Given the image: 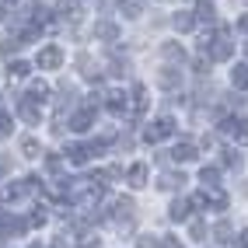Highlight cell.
Returning a JSON list of instances; mask_svg holds the SVG:
<instances>
[{
    "label": "cell",
    "instance_id": "obj_1",
    "mask_svg": "<svg viewBox=\"0 0 248 248\" xmlns=\"http://www.w3.org/2000/svg\"><path fill=\"white\" fill-rule=\"evenodd\" d=\"M171 133H175V119H171V115H161L154 126H147V129H143V140H147V143H157V140L171 137Z\"/></svg>",
    "mask_w": 248,
    "mask_h": 248
},
{
    "label": "cell",
    "instance_id": "obj_2",
    "mask_svg": "<svg viewBox=\"0 0 248 248\" xmlns=\"http://www.w3.org/2000/svg\"><path fill=\"white\" fill-rule=\"evenodd\" d=\"M60 63H63V49L60 46H46L42 53H39V67L42 70H56Z\"/></svg>",
    "mask_w": 248,
    "mask_h": 248
},
{
    "label": "cell",
    "instance_id": "obj_3",
    "mask_svg": "<svg viewBox=\"0 0 248 248\" xmlns=\"http://www.w3.org/2000/svg\"><path fill=\"white\" fill-rule=\"evenodd\" d=\"M220 129H224V133H231L238 143H248V123H245V119H224Z\"/></svg>",
    "mask_w": 248,
    "mask_h": 248
},
{
    "label": "cell",
    "instance_id": "obj_4",
    "mask_svg": "<svg viewBox=\"0 0 248 248\" xmlns=\"http://www.w3.org/2000/svg\"><path fill=\"white\" fill-rule=\"evenodd\" d=\"M91 154H98V147H88V143H74V147H70V161H74V164H88Z\"/></svg>",
    "mask_w": 248,
    "mask_h": 248
},
{
    "label": "cell",
    "instance_id": "obj_5",
    "mask_svg": "<svg viewBox=\"0 0 248 248\" xmlns=\"http://www.w3.org/2000/svg\"><path fill=\"white\" fill-rule=\"evenodd\" d=\"M126 182L133 189H140V186H147V164H133V168L126 171Z\"/></svg>",
    "mask_w": 248,
    "mask_h": 248
},
{
    "label": "cell",
    "instance_id": "obj_6",
    "mask_svg": "<svg viewBox=\"0 0 248 248\" xmlns=\"http://www.w3.org/2000/svg\"><path fill=\"white\" fill-rule=\"evenodd\" d=\"M105 105H108V112H112V115H123L129 102H126V94H123V91H112V94H108V102H105Z\"/></svg>",
    "mask_w": 248,
    "mask_h": 248
},
{
    "label": "cell",
    "instance_id": "obj_7",
    "mask_svg": "<svg viewBox=\"0 0 248 248\" xmlns=\"http://www.w3.org/2000/svg\"><path fill=\"white\" fill-rule=\"evenodd\" d=\"M49 98V84H42V80H35V84L28 88V102H35V105H42Z\"/></svg>",
    "mask_w": 248,
    "mask_h": 248
},
{
    "label": "cell",
    "instance_id": "obj_8",
    "mask_svg": "<svg viewBox=\"0 0 248 248\" xmlns=\"http://www.w3.org/2000/svg\"><path fill=\"white\" fill-rule=\"evenodd\" d=\"M91 119H94V115H91L88 108H84V112H77L74 119H70V129H74V133H84V129L91 126Z\"/></svg>",
    "mask_w": 248,
    "mask_h": 248
},
{
    "label": "cell",
    "instance_id": "obj_9",
    "mask_svg": "<svg viewBox=\"0 0 248 248\" xmlns=\"http://www.w3.org/2000/svg\"><path fill=\"white\" fill-rule=\"evenodd\" d=\"M28 63L25 60H14V63H7V77H14V80H21V77H28Z\"/></svg>",
    "mask_w": 248,
    "mask_h": 248
},
{
    "label": "cell",
    "instance_id": "obj_10",
    "mask_svg": "<svg viewBox=\"0 0 248 248\" xmlns=\"http://www.w3.org/2000/svg\"><path fill=\"white\" fill-rule=\"evenodd\" d=\"M231 84H234V88H248V67H245V63H238V67L231 70Z\"/></svg>",
    "mask_w": 248,
    "mask_h": 248
},
{
    "label": "cell",
    "instance_id": "obj_11",
    "mask_svg": "<svg viewBox=\"0 0 248 248\" xmlns=\"http://www.w3.org/2000/svg\"><path fill=\"white\" fill-rule=\"evenodd\" d=\"M213 14H217V7H213L210 0H196V18H203V21H213Z\"/></svg>",
    "mask_w": 248,
    "mask_h": 248
},
{
    "label": "cell",
    "instance_id": "obj_12",
    "mask_svg": "<svg viewBox=\"0 0 248 248\" xmlns=\"http://www.w3.org/2000/svg\"><path fill=\"white\" fill-rule=\"evenodd\" d=\"M94 35H98V39H115V35H119V28H115L112 21H98V25H94Z\"/></svg>",
    "mask_w": 248,
    "mask_h": 248
},
{
    "label": "cell",
    "instance_id": "obj_13",
    "mask_svg": "<svg viewBox=\"0 0 248 248\" xmlns=\"http://www.w3.org/2000/svg\"><path fill=\"white\" fill-rule=\"evenodd\" d=\"M171 157H175V161H192V157H196V147H192V143H178L175 151H171Z\"/></svg>",
    "mask_w": 248,
    "mask_h": 248
},
{
    "label": "cell",
    "instance_id": "obj_14",
    "mask_svg": "<svg viewBox=\"0 0 248 248\" xmlns=\"http://www.w3.org/2000/svg\"><path fill=\"white\" fill-rule=\"evenodd\" d=\"M21 119H25V123H39V108H35V102H28V98L21 102Z\"/></svg>",
    "mask_w": 248,
    "mask_h": 248
},
{
    "label": "cell",
    "instance_id": "obj_15",
    "mask_svg": "<svg viewBox=\"0 0 248 248\" xmlns=\"http://www.w3.org/2000/svg\"><path fill=\"white\" fill-rule=\"evenodd\" d=\"M189 206H192V203L175 200V203H171V220H186V217H189Z\"/></svg>",
    "mask_w": 248,
    "mask_h": 248
},
{
    "label": "cell",
    "instance_id": "obj_16",
    "mask_svg": "<svg viewBox=\"0 0 248 248\" xmlns=\"http://www.w3.org/2000/svg\"><path fill=\"white\" fill-rule=\"evenodd\" d=\"M143 108H147V88H140V84H137V88H133V112L140 115Z\"/></svg>",
    "mask_w": 248,
    "mask_h": 248
},
{
    "label": "cell",
    "instance_id": "obj_17",
    "mask_svg": "<svg viewBox=\"0 0 248 248\" xmlns=\"http://www.w3.org/2000/svg\"><path fill=\"white\" fill-rule=\"evenodd\" d=\"M213 234H217V241H220V245H227V241H234V238H231V234H234V231H231V224H227V220H220L217 227H213Z\"/></svg>",
    "mask_w": 248,
    "mask_h": 248
},
{
    "label": "cell",
    "instance_id": "obj_18",
    "mask_svg": "<svg viewBox=\"0 0 248 248\" xmlns=\"http://www.w3.org/2000/svg\"><path fill=\"white\" fill-rule=\"evenodd\" d=\"M21 154H25V157H39V140H35V137H25V140H21Z\"/></svg>",
    "mask_w": 248,
    "mask_h": 248
},
{
    "label": "cell",
    "instance_id": "obj_19",
    "mask_svg": "<svg viewBox=\"0 0 248 248\" xmlns=\"http://www.w3.org/2000/svg\"><path fill=\"white\" fill-rule=\"evenodd\" d=\"M175 28H178V31H189V28H192V14H189V11H178V14H175Z\"/></svg>",
    "mask_w": 248,
    "mask_h": 248
},
{
    "label": "cell",
    "instance_id": "obj_20",
    "mask_svg": "<svg viewBox=\"0 0 248 248\" xmlns=\"http://www.w3.org/2000/svg\"><path fill=\"white\" fill-rule=\"evenodd\" d=\"M182 182H186V175H164V182H161V186H164V189H178Z\"/></svg>",
    "mask_w": 248,
    "mask_h": 248
},
{
    "label": "cell",
    "instance_id": "obj_21",
    "mask_svg": "<svg viewBox=\"0 0 248 248\" xmlns=\"http://www.w3.org/2000/svg\"><path fill=\"white\" fill-rule=\"evenodd\" d=\"M203 186H206V189L217 186V168H203Z\"/></svg>",
    "mask_w": 248,
    "mask_h": 248
},
{
    "label": "cell",
    "instance_id": "obj_22",
    "mask_svg": "<svg viewBox=\"0 0 248 248\" xmlns=\"http://www.w3.org/2000/svg\"><path fill=\"white\" fill-rule=\"evenodd\" d=\"M178 80H182V77H175V70H164V74H161V84H164V88H175Z\"/></svg>",
    "mask_w": 248,
    "mask_h": 248
},
{
    "label": "cell",
    "instance_id": "obj_23",
    "mask_svg": "<svg viewBox=\"0 0 248 248\" xmlns=\"http://www.w3.org/2000/svg\"><path fill=\"white\" fill-rule=\"evenodd\" d=\"M206 234V224L203 220H192V238H203Z\"/></svg>",
    "mask_w": 248,
    "mask_h": 248
},
{
    "label": "cell",
    "instance_id": "obj_24",
    "mask_svg": "<svg viewBox=\"0 0 248 248\" xmlns=\"http://www.w3.org/2000/svg\"><path fill=\"white\" fill-rule=\"evenodd\" d=\"M164 56H168V60H182V49L178 46H164Z\"/></svg>",
    "mask_w": 248,
    "mask_h": 248
},
{
    "label": "cell",
    "instance_id": "obj_25",
    "mask_svg": "<svg viewBox=\"0 0 248 248\" xmlns=\"http://www.w3.org/2000/svg\"><path fill=\"white\" fill-rule=\"evenodd\" d=\"M161 248H182V241H175V238H164V241H161Z\"/></svg>",
    "mask_w": 248,
    "mask_h": 248
},
{
    "label": "cell",
    "instance_id": "obj_26",
    "mask_svg": "<svg viewBox=\"0 0 248 248\" xmlns=\"http://www.w3.org/2000/svg\"><path fill=\"white\" fill-rule=\"evenodd\" d=\"M140 248H157V241L154 238H140Z\"/></svg>",
    "mask_w": 248,
    "mask_h": 248
},
{
    "label": "cell",
    "instance_id": "obj_27",
    "mask_svg": "<svg viewBox=\"0 0 248 248\" xmlns=\"http://www.w3.org/2000/svg\"><path fill=\"white\" fill-rule=\"evenodd\" d=\"M80 248H98V238L91 241V238H84V241H80Z\"/></svg>",
    "mask_w": 248,
    "mask_h": 248
},
{
    "label": "cell",
    "instance_id": "obj_28",
    "mask_svg": "<svg viewBox=\"0 0 248 248\" xmlns=\"http://www.w3.org/2000/svg\"><path fill=\"white\" fill-rule=\"evenodd\" d=\"M238 248H248V231H245V234L238 238Z\"/></svg>",
    "mask_w": 248,
    "mask_h": 248
},
{
    "label": "cell",
    "instance_id": "obj_29",
    "mask_svg": "<svg viewBox=\"0 0 248 248\" xmlns=\"http://www.w3.org/2000/svg\"><path fill=\"white\" fill-rule=\"evenodd\" d=\"M238 28H241V31H248V14H245V18L238 21Z\"/></svg>",
    "mask_w": 248,
    "mask_h": 248
},
{
    "label": "cell",
    "instance_id": "obj_30",
    "mask_svg": "<svg viewBox=\"0 0 248 248\" xmlns=\"http://www.w3.org/2000/svg\"><path fill=\"white\" fill-rule=\"evenodd\" d=\"M53 248H67V245H63V241H56V245H53Z\"/></svg>",
    "mask_w": 248,
    "mask_h": 248
},
{
    "label": "cell",
    "instance_id": "obj_31",
    "mask_svg": "<svg viewBox=\"0 0 248 248\" xmlns=\"http://www.w3.org/2000/svg\"><path fill=\"white\" fill-rule=\"evenodd\" d=\"M4 4H14V0H4Z\"/></svg>",
    "mask_w": 248,
    "mask_h": 248
},
{
    "label": "cell",
    "instance_id": "obj_32",
    "mask_svg": "<svg viewBox=\"0 0 248 248\" xmlns=\"http://www.w3.org/2000/svg\"><path fill=\"white\" fill-rule=\"evenodd\" d=\"M245 53H248V42H245Z\"/></svg>",
    "mask_w": 248,
    "mask_h": 248
},
{
    "label": "cell",
    "instance_id": "obj_33",
    "mask_svg": "<svg viewBox=\"0 0 248 248\" xmlns=\"http://www.w3.org/2000/svg\"><path fill=\"white\" fill-rule=\"evenodd\" d=\"M0 18H4V11H0Z\"/></svg>",
    "mask_w": 248,
    "mask_h": 248
},
{
    "label": "cell",
    "instance_id": "obj_34",
    "mask_svg": "<svg viewBox=\"0 0 248 248\" xmlns=\"http://www.w3.org/2000/svg\"><path fill=\"white\" fill-rule=\"evenodd\" d=\"M31 248H39V245H31Z\"/></svg>",
    "mask_w": 248,
    "mask_h": 248
}]
</instances>
